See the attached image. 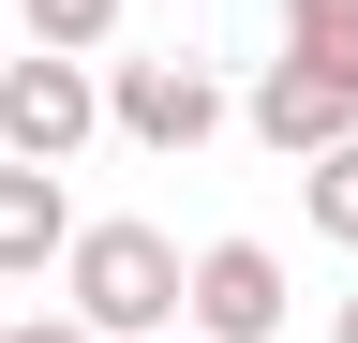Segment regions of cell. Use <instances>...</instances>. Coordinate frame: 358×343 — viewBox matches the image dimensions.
<instances>
[{
    "label": "cell",
    "mask_w": 358,
    "mask_h": 343,
    "mask_svg": "<svg viewBox=\"0 0 358 343\" xmlns=\"http://www.w3.org/2000/svg\"><path fill=\"white\" fill-rule=\"evenodd\" d=\"M179 284L194 269H179L164 224H75L60 239V314H90L105 343H164L179 328Z\"/></svg>",
    "instance_id": "6da1fadb"
},
{
    "label": "cell",
    "mask_w": 358,
    "mask_h": 343,
    "mask_svg": "<svg viewBox=\"0 0 358 343\" xmlns=\"http://www.w3.org/2000/svg\"><path fill=\"white\" fill-rule=\"evenodd\" d=\"M90 135H105V75L90 60H60V45L0 60V164H75Z\"/></svg>",
    "instance_id": "7a4b0ae2"
},
{
    "label": "cell",
    "mask_w": 358,
    "mask_h": 343,
    "mask_svg": "<svg viewBox=\"0 0 358 343\" xmlns=\"http://www.w3.org/2000/svg\"><path fill=\"white\" fill-rule=\"evenodd\" d=\"M284 314H299V284H284L268 239H209L194 284H179V328H194V343H268Z\"/></svg>",
    "instance_id": "3957f363"
},
{
    "label": "cell",
    "mask_w": 358,
    "mask_h": 343,
    "mask_svg": "<svg viewBox=\"0 0 358 343\" xmlns=\"http://www.w3.org/2000/svg\"><path fill=\"white\" fill-rule=\"evenodd\" d=\"M105 119H120L134 149L179 164V149L224 135V75H209V60H120V75H105Z\"/></svg>",
    "instance_id": "277c9868"
},
{
    "label": "cell",
    "mask_w": 358,
    "mask_h": 343,
    "mask_svg": "<svg viewBox=\"0 0 358 343\" xmlns=\"http://www.w3.org/2000/svg\"><path fill=\"white\" fill-rule=\"evenodd\" d=\"M239 119H254L284 164H313V149H343V135H358V75H329V60H299V45H284V60L254 75V105H239Z\"/></svg>",
    "instance_id": "5b68a950"
},
{
    "label": "cell",
    "mask_w": 358,
    "mask_h": 343,
    "mask_svg": "<svg viewBox=\"0 0 358 343\" xmlns=\"http://www.w3.org/2000/svg\"><path fill=\"white\" fill-rule=\"evenodd\" d=\"M60 164H0V284H30V269H60Z\"/></svg>",
    "instance_id": "8992f818"
},
{
    "label": "cell",
    "mask_w": 358,
    "mask_h": 343,
    "mask_svg": "<svg viewBox=\"0 0 358 343\" xmlns=\"http://www.w3.org/2000/svg\"><path fill=\"white\" fill-rule=\"evenodd\" d=\"M299 209H313V239H343V254H358V135L299 164Z\"/></svg>",
    "instance_id": "52a82bcc"
},
{
    "label": "cell",
    "mask_w": 358,
    "mask_h": 343,
    "mask_svg": "<svg viewBox=\"0 0 358 343\" xmlns=\"http://www.w3.org/2000/svg\"><path fill=\"white\" fill-rule=\"evenodd\" d=\"M284 45L329 60V75H358V0H284Z\"/></svg>",
    "instance_id": "ba28073f"
},
{
    "label": "cell",
    "mask_w": 358,
    "mask_h": 343,
    "mask_svg": "<svg viewBox=\"0 0 358 343\" xmlns=\"http://www.w3.org/2000/svg\"><path fill=\"white\" fill-rule=\"evenodd\" d=\"M15 15H30V45H60V60H90V45L120 30V0H15Z\"/></svg>",
    "instance_id": "9c48e42d"
},
{
    "label": "cell",
    "mask_w": 358,
    "mask_h": 343,
    "mask_svg": "<svg viewBox=\"0 0 358 343\" xmlns=\"http://www.w3.org/2000/svg\"><path fill=\"white\" fill-rule=\"evenodd\" d=\"M0 343H105L90 314H0Z\"/></svg>",
    "instance_id": "30bf717a"
},
{
    "label": "cell",
    "mask_w": 358,
    "mask_h": 343,
    "mask_svg": "<svg viewBox=\"0 0 358 343\" xmlns=\"http://www.w3.org/2000/svg\"><path fill=\"white\" fill-rule=\"evenodd\" d=\"M329 343H358V298H343V314H329Z\"/></svg>",
    "instance_id": "8fae6325"
},
{
    "label": "cell",
    "mask_w": 358,
    "mask_h": 343,
    "mask_svg": "<svg viewBox=\"0 0 358 343\" xmlns=\"http://www.w3.org/2000/svg\"><path fill=\"white\" fill-rule=\"evenodd\" d=\"M164 343H194V328H164Z\"/></svg>",
    "instance_id": "7c38bea8"
}]
</instances>
